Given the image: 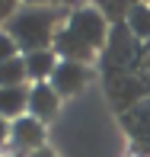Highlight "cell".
Wrapping results in <instances>:
<instances>
[{"mask_svg":"<svg viewBox=\"0 0 150 157\" xmlns=\"http://www.w3.org/2000/svg\"><path fill=\"white\" fill-rule=\"evenodd\" d=\"M141 80H144V87L150 93V48L144 52V58H141Z\"/></svg>","mask_w":150,"mask_h":157,"instance_id":"cell-14","label":"cell"},{"mask_svg":"<svg viewBox=\"0 0 150 157\" xmlns=\"http://www.w3.org/2000/svg\"><path fill=\"white\" fill-rule=\"evenodd\" d=\"M19 3H26V6H64V10L80 6L77 0H19Z\"/></svg>","mask_w":150,"mask_h":157,"instance_id":"cell-13","label":"cell"},{"mask_svg":"<svg viewBox=\"0 0 150 157\" xmlns=\"http://www.w3.org/2000/svg\"><path fill=\"white\" fill-rule=\"evenodd\" d=\"M19 0H0V29H6V23H10L13 19V13L19 10Z\"/></svg>","mask_w":150,"mask_h":157,"instance_id":"cell-12","label":"cell"},{"mask_svg":"<svg viewBox=\"0 0 150 157\" xmlns=\"http://www.w3.org/2000/svg\"><path fill=\"white\" fill-rule=\"evenodd\" d=\"M19 55H23V52H19V45L10 39V32H6V29H0V64H3V61H13V58H19Z\"/></svg>","mask_w":150,"mask_h":157,"instance_id":"cell-11","label":"cell"},{"mask_svg":"<svg viewBox=\"0 0 150 157\" xmlns=\"http://www.w3.org/2000/svg\"><path fill=\"white\" fill-rule=\"evenodd\" d=\"M109 19L96 10L93 3H80L67 13L58 39H54V52L64 61H80V64H93L96 55L105 52L109 45Z\"/></svg>","mask_w":150,"mask_h":157,"instance_id":"cell-1","label":"cell"},{"mask_svg":"<svg viewBox=\"0 0 150 157\" xmlns=\"http://www.w3.org/2000/svg\"><path fill=\"white\" fill-rule=\"evenodd\" d=\"M3 147H10V122L0 119V151H3Z\"/></svg>","mask_w":150,"mask_h":157,"instance_id":"cell-15","label":"cell"},{"mask_svg":"<svg viewBox=\"0 0 150 157\" xmlns=\"http://www.w3.org/2000/svg\"><path fill=\"white\" fill-rule=\"evenodd\" d=\"M121 125L137 144V151H150V96H144L141 103L121 112Z\"/></svg>","mask_w":150,"mask_h":157,"instance_id":"cell-5","label":"cell"},{"mask_svg":"<svg viewBox=\"0 0 150 157\" xmlns=\"http://www.w3.org/2000/svg\"><path fill=\"white\" fill-rule=\"evenodd\" d=\"M23 61H26L29 83H48L61 58H58V52H54V48H45V52H29V55H23Z\"/></svg>","mask_w":150,"mask_h":157,"instance_id":"cell-8","label":"cell"},{"mask_svg":"<svg viewBox=\"0 0 150 157\" xmlns=\"http://www.w3.org/2000/svg\"><path fill=\"white\" fill-rule=\"evenodd\" d=\"M32 157H58V154H54V151H48V147H42V151H35Z\"/></svg>","mask_w":150,"mask_h":157,"instance_id":"cell-16","label":"cell"},{"mask_svg":"<svg viewBox=\"0 0 150 157\" xmlns=\"http://www.w3.org/2000/svg\"><path fill=\"white\" fill-rule=\"evenodd\" d=\"M61 109V96L51 83H29V116L38 122L54 119Z\"/></svg>","mask_w":150,"mask_h":157,"instance_id":"cell-6","label":"cell"},{"mask_svg":"<svg viewBox=\"0 0 150 157\" xmlns=\"http://www.w3.org/2000/svg\"><path fill=\"white\" fill-rule=\"evenodd\" d=\"M67 13L70 10H64V6H26L23 3L6 23V32L19 45L23 55L45 52V48H54V39H58Z\"/></svg>","mask_w":150,"mask_h":157,"instance_id":"cell-2","label":"cell"},{"mask_svg":"<svg viewBox=\"0 0 150 157\" xmlns=\"http://www.w3.org/2000/svg\"><path fill=\"white\" fill-rule=\"evenodd\" d=\"M29 116V83L26 87H0V119L16 122Z\"/></svg>","mask_w":150,"mask_h":157,"instance_id":"cell-7","label":"cell"},{"mask_svg":"<svg viewBox=\"0 0 150 157\" xmlns=\"http://www.w3.org/2000/svg\"><path fill=\"white\" fill-rule=\"evenodd\" d=\"M45 147V122L32 116H23L10 122V151L13 157H32L35 151Z\"/></svg>","mask_w":150,"mask_h":157,"instance_id":"cell-3","label":"cell"},{"mask_svg":"<svg viewBox=\"0 0 150 157\" xmlns=\"http://www.w3.org/2000/svg\"><path fill=\"white\" fill-rule=\"evenodd\" d=\"M121 26L131 32V39H134V42H141V45H150V3L137 0V3L128 10V16L121 19Z\"/></svg>","mask_w":150,"mask_h":157,"instance_id":"cell-9","label":"cell"},{"mask_svg":"<svg viewBox=\"0 0 150 157\" xmlns=\"http://www.w3.org/2000/svg\"><path fill=\"white\" fill-rule=\"evenodd\" d=\"M93 80V67L90 64H80V61H58V67H54V74H51V87L58 90V96H74V93H80L83 87Z\"/></svg>","mask_w":150,"mask_h":157,"instance_id":"cell-4","label":"cell"},{"mask_svg":"<svg viewBox=\"0 0 150 157\" xmlns=\"http://www.w3.org/2000/svg\"><path fill=\"white\" fill-rule=\"evenodd\" d=\"M26 83H29V74H26L23 55L0 64V87H26Z\"/></svg>","mask_w":150,"mask_h":157,"instance_id":"cell-10","label":"cell"},{"mask_svg":"<svg viewBox=\"0 0 150 157\" xmlns=\"http://www.w3.org/2000/svg\"><path fill=\"white\" fill-rule=\"evenodd\" d=\"M144 3H150V0H144Z\"/></svg>","mask_w":150,"mask_h":157,"instance_id":"cell-17","label":"cell"}]
</instances>
